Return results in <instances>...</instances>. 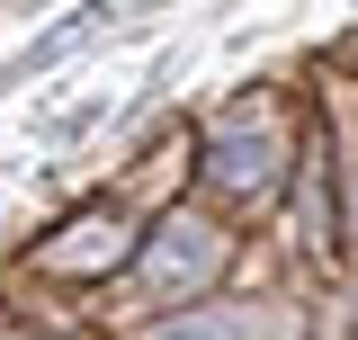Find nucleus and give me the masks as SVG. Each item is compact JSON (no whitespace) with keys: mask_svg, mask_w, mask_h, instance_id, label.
Returning <instances> with one entry per match:
<instances>
[{"mask_svg":"<svg viewBox=\"0 0 358 340\" xmlns=\"http://www.w3.org/2000/svg\"><path fill=\"white\" fill-rule=\"evenodd\" d=\"M206 170H215V188H233V197H260L268 179L287 170V126H278V108H268V99H242V108L215 126V143H206Z\"/></svg>","mask_w":358,"mask_h":340,"instance_id":"obj_1","label":"nucleus"},{"mask_svg":"<svg viewBox=\"0 0 358 340\" xmlns=\"http://www.w3.org/2000/svg\"><path fill=\"white\" fill-rule=\"evenodd\" d=\"M206 278H215V233L197 215H171L152 260H143V304H179V296H197Z\"/></svg>","mask_w":358,"mask_h":340,"instance_id":"obj_2","label":"nucleus"},{"mask_svg":"<svg viewBox=\"0 0 358 340\" xmlns=\"http://www.w3.org/2000/svg\"><path fill=\"white\" fill-rule=\"evenodd\" d=\"M117 251H126V233L117 224H90V233H54L45 242V269H108Z\"/></svg>","mask_w":358,"mask_h":340,"instance_id":"obj_3","label":"nucleus"},{"mask_svg":"<svg viewBox=\"0 0 358 340\" xmlns=\"http://www.w3.org/2000/svg\"><path fill=\"white\" fill-rule=\"evenodd\" d=\"M99 117H108V99H81V108H72V117H54V126H45V134H54V143H63V134H81V126H99Z\"/></svg>","mask_w":358,"mask_h":340,"instance_id":"obj_4","label":"nucleus"}]
</instances>
